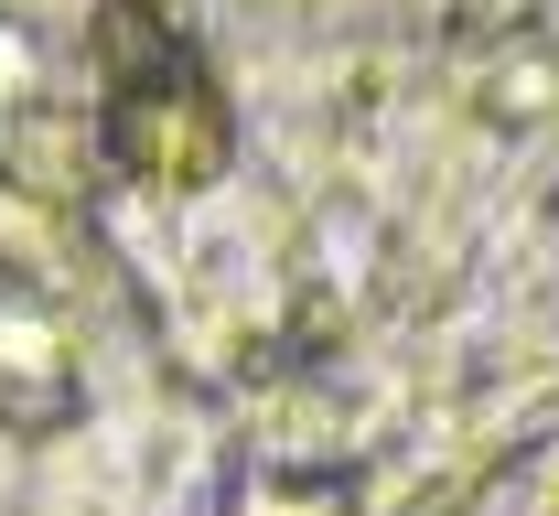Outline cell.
Here are the masks:
<instances>
[{
	"label": "cell",
	"instance_id": "obj_1",
	"mask_svg": "<svg viewBox=\"0 0 559 516\" xmlns=\"http://www.w3.org/2000/svg\"><path fill=\"white\" fill-rule=\"evenodd\" d=\"M97 65H108V119H97V141L108 161L130 172V183H162V194H194L226 172V97H215V75L140 11L119 0L108 22H97Z\"/></svg>",
	"mask_w": 559,
	"mask_h": 516
},
{
	"label": "cell",
	"instance_id": "obj_2",
	"mask_svg": "<svg viewBox=\"0 0 559 516\" xmlns=\"http://www.w3.org/2000/svg\"><path fill=\"white\" fill-rule=\"evenodd\" d=\"M75 398V356H66V312L33 291H0V420L44 431Z\"/></svg>",
	"mask_w": 559,
	"mask_h": 516
}]
</instances>
